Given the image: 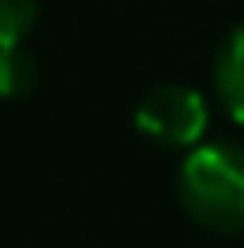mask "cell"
<instances>
[{"instance_id":"obj_2","label":"cell","mask_w":244,"mask_h":248,"mask_svg":"<svg viewBox=\"0 0 244 248\" xmlns=\"http://www.w3.org/2000/svg\"><path fill=\"white\" fill-rule=\"evenodd\" d=\"M135 130L159 147H199L208 134V102L191 86H155L135 106Z\"/></svg>"},{"instance_id":"obj_3","label":"cell","mask_w":244,"mask_h":248,"mask_svg":"<svg viewBox=\"0 0 244 248\" xmlns=\"http://www.w3.org/2000/svg\"><path fill=\"white\" fill-rule=\"evenodd\" d=\"M212 81H216V98L228 110V118L244 126V25H236L224 37V45L216 53V69H212Z\"/></svg>"},{"instance_id":"obj_4","label":"cell","mask_w":244,"mask_h":248,"mask_svg":"<svg viewBox=\"0 0 244 248\" xmlns=\"http://www.w3.org/2000/svg\"><path fill=\"white\" fill-rule=\"evenodd\" d=\"M37 57L25 45L0 49V98H25L37 90Z\"/></svg>"},{"instance_id":"obj_5","label":"cell","mask_w":244,"mask_h":248,"mask_svg":"<svg viewBox=\"0 0 244 248\" xmlns=\"http://www.w3.org/2000/svg\"><path fill=\"white\" fill-rule=\"evenodd\" d=\"M37 25V0H0V49L25 45Z\"/></svg>"},{"instance_id":"obj_1","label":"cell","mask_w":244,"mask_h":248,"mask_svg":"<svg viewBox=\"0 0 244 248\" xmlns=\"http://www.w3.org/2000/svg\"><path fill=\"white\" fill-rule=\"evenodd\" d=\"M179 203L199 228L244 232V147L199 142L179 167Z\"/></svg>"}]
</instances>
